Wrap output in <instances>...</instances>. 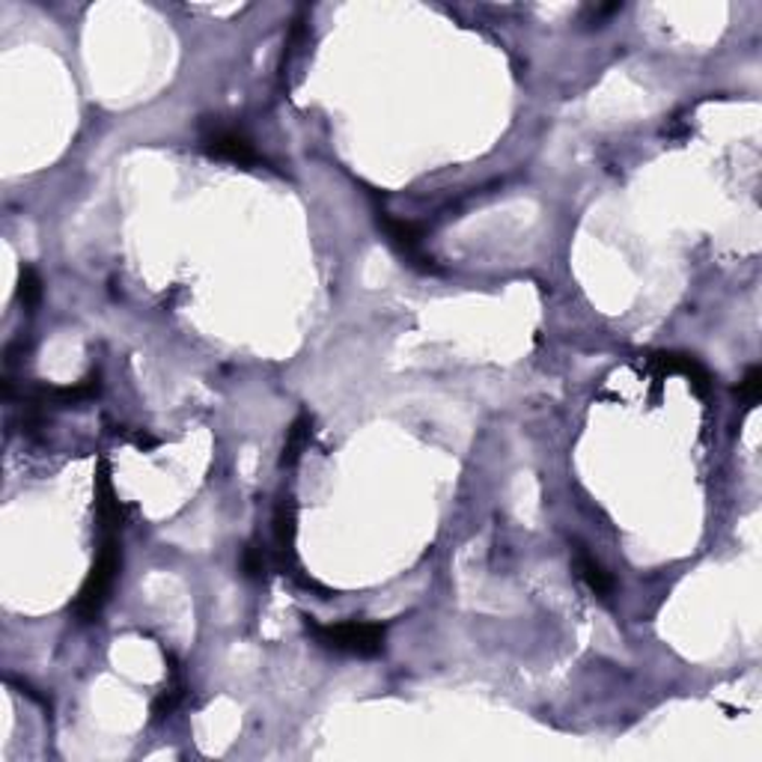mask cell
<instances>
[{
    "label": "cell",
    "mask_w": 762,
    "mask_h": 762,
    "mask_svg": "<svg viewBox=\"0 0 762 762\" xmlns=\"http://www.w3.org/2000/svg\"><path fill=\"white\" fill-rule=\"evenodd\" d=\"M304 628L313 640L328 652L352 656V659H379L384 652L388 625L370 623V620H343V623H316L313 617H304Z\"/></svg>",
    "instance_id": "6da1fadb"
},
{
    "label": "cell",
    "mask_w": 762,
    "mask_h": 762,
    "mask_svg": "<svg viewBox=\"0 0 762 762\" xmlns=\"http://www.w3.org/2000/svg\"><path fill=\"white\" fill-rule=\"evenodd\" d=\"M119 569H123L119 533H102V545H99L93 569H90V575L84 581L78 599L72 601V613L78 617V623H96L102 617L104 605H107V599H111V593L116 587Z\"/></svg>",
    "instance_id": "7a4b0ae2"
},
{
    "label": "cell",
    "mask_w": 762,
    "mask_h": 762,
    "mask_svg": "<svg viewBox=\"0 0 762 762\" xmlns=\"http://www.w3.org/2000/svg\"><path fill=\"white\" fill-rule=\"evenodd\" d=\"M200 147H203L208 158L236 164V167H259V164H266V158L256 152L254 140L247 138L244 131H239V128L220 126V123H212V126L203 128Z\"/></svg>",
    "instance_id": "3957f363"
},
{
    "label": "cell",
    "mask_w": 762,
    "mask_h": 762,
    "mask_svg": "<svg viewBox=\"0 0 762 762\" xmlns=\"http://www.w3.org/2000/svg\"><path fill=\"white\" fill-rule=\"evenodd\" d=\"M376 224L384 232V239L391 242L393 251L403 256L408 266L420 268L423 275H439V266L432 263V256L423 254V227L420 224L393 218L391 212H376Z\"/></svg>",
    "instance_id": "277c9868"
},
{
    "label": "cell",
    "mask_w": 762,
    "mask_h": 762,
    "mask_svg": "<svg viewBox=\"0 0 762 762\" xmlns=\"http://www.w3.org/2000/svg\"><path fill=\"white\" fill-rule=\"evenodd\" d=\"M271 531H275V555L283 572L295 575L299 569V507L295 497L283 492L275 504V516H271Z\"/></svg>",
    "instance_id": "5b68a950"
},
{
    "label": "cell",
    "mask_w": 762,
    "mask_h": 762,
    "mask_svg": "<svg viewBox=\"0 0 762 762\" xmlns=\"http://www.w3.org/2000/svg\"><path fill=\"white\" fill-rule=\"evenodd\" d=\"M96 516H99L102 533H119L126 524V509L114 492L107 459H99V468H96Z\"/></svg>",
    "instance_id": "8992f818"
},
{
    "label": "cell",
    "mask_w": 762,
    "mask_h": 762,
    "mask_svg": "<svg viewBox=\"0 0 762 762\" xmlns=\"http://www.w3.org/2000/svg\"><path fill=\"white\" fill-rule=\"evenodd\" d=\"M649 364H652L661 376L682 372L697 396H709V391H712V376H709V370H706L703 364L694 358V355H682V352H656V355H649Z\"/></svg>",
    "instance_id": "52a82bcc"
},
{
    "label": "cell",
    "mask_w": 762,
    "mask_h": 762,
    "mask_svg": "<svg viewBox=\"0 0 762 762\" xmlns=\"http://www.w3.org/2000/svg\"><path fill=\"white\" fill-rule=\"evenodd\" d=\"M572 569L575 575L581 577V584L601 601H611L613 593H617V581L608 569L601 567V560L589 555L587 545L575 543V551H572Z\"/></svg>",
    "instance_id": "ba28073f"
},
{
    "label": "cell",
    "mask_w": 762,
    "mask_h": 762,
    "mask_svg": "<svg viewBox=\"0 0 762 762\" xmlns=\"http://www.w3.org/2000/svg\"><path fill=\"white\" fill-rule=\"evenodd\" d=\"M310 441L313 417L307 415V411H301V415L292 420V427L287 429V444H283V453H280V465H283V468H292V465L301 459V453L310 447Z\"/></svg>",
    "instance_id": "9c48e42d"
},
{
    "label": "cell",
    "mask_w": 762,
    "mask_h": 762,
    "mask_svg": "<svg viewBox=\"0 0 762 762\" xmlns=\"http://www.w3.org/2000/svg\"><path fill=\"white\" fill-rule=\"evenodd\" d=\"M182 697H186V682H182V673H179V668H176L174 659H170V682H167V688L158 694V700L152 703V715L155 717L174 715L176 706L182 703Z\"/></svg>",
    "instance_id": "30bf717a"
},
{
    "label": "cell",
    "mask_w": 762,
    "mask_h": 762,
    "mask_svg": "<svg viewBox=\"0 0 762 762\" xmlns=\"http://www.w3.org/2000/svg\"><path fill=\"white\" fill-rule=\"evenodd\" d=\"M266 569H268L266 548H263V543H259V536H254V539H251V543H244L242 548V575L247 577V581H263V577H266Z\"/></svg>",
    "instance_id": "8fae6325"
},
{
    "label": "cell",
    "mask_w": 762,
    "mask_h": 762,
    "mask_svg": "<svg viewBox=\"0 0 762 762\" xmlns=\"http://www.w3.org/2000/svg\"><path fill=\"white\" fill-rule=\"evenodd\" d=\"M18 301L27 313H34L42 301V278L34 266H24L22 271V287H18Z\"/></svg>",
    "instance_id": "7c38bea8"
},
{
    "label": "cell",
    "mask_w": 762,
    "mask_h": 762,
    "mask_svg": "<svg viewBox=\"0 0 762 762\" xmlns=\"http://www.w3.org/2000/svg\"><path fill=\"white\" fill-rule=\"evenodd\" d=\"M736 393H739V399L748 408H753V405L762 399V370L760 367H751V370L745 372V379L739 381V388H736Z\"/></svg>",
    "instance_id": "4fadbf2b"
}]
</instances>
